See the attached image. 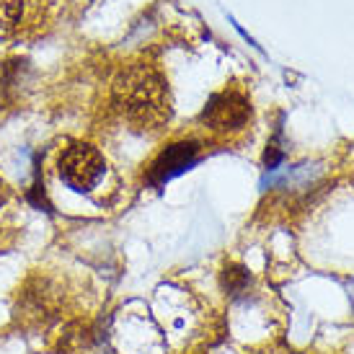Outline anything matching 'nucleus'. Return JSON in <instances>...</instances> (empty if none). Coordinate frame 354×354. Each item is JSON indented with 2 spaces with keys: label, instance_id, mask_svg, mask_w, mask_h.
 I'll return each instance as SVG.
<instances>
[{
  "label": "nucleus",
  "instance_id": "1",
  "mask_svg": "<svg viewBox=\"0 0 354 354\" xmlns=\"http://www.w3.org/2000/svg\"><path fill=\"white\" fill-rule=\"evenodd\" d=\"M111 101L119 117L135 129H158L171 119L168 80L145 62L119 70L111 83Z\"/></svg>",
  "mask_w": 354,
  "mask_h": 354
},
{
  "label": "nucleus",
  "instance_id": "2",
  "mask_svg": "<svg viewBox=\"0 0 354 354\" xmlns=\"http://www.w3.org/2000/svg\"><path fill=\"white\" fill-rule=\"evenodd\" d=\"M106 171V160L88 142H73L59 156V176L75 192H91Z\"/></svg>",
  "mask_w": 354,
  "mask_h": 354
},
{
  "label": "nucleus",
  "instance_id": "3",
  "mask_svg": "<svg viewBox=\"0 0 354 354\" xmlns=\"http://www.w3.org/2000/svg\"><path fill=\"white\" fill-rule=\"evenodd\" d=\"M202 119L212 132H238L251 119V106L246 96H241L236 91H225L209 99L202 111Z\"/></svg>",
  "mask_w": 354,
  "mask_h": 354
},
{
  "label": "nucleus",
  "instance_id": "4",
  "mask_svg": "<svg viewBox=\"0 0 354 354\" xmlns=\"http://www.w3.org/2000/svg\"><path fill=\"white\" fill-rule=\"evenodd\" d=\"M194 158H197V145H194V142L171 145V148H166V153L153 163V181H168L171 176L181 174Z\"/></svg>",
  "mask_w": 354,
  "mask_h": 354
},
{
  "label": "nucleus",
  "instance_id": "5",
  "mask_svg": "<svg viewBox=\"0 0 354 354\" xmlns=\"http://www.w3.org/2000/svg\"><path fill=\"white\" fill-rule=\"evenodd\" d=\"M248 272L243 269V266L238 264H230L225 266V272H223V285H225V290L230 292V295H243L248 290Z\"/></svg>",
  "mask_w": 354,
  "mask_h": 354
},
{
  "label": "nucleus",
  "instance_id": "6",
  "mask_svg": "<svg viewBox=\"0 0 354 354\" xmlns=\"http://www.w3.org/2000/svg\"><path fill=\"white\" fill-rule=\"evenodd\" d=\"M24 10V0H0V37L16 29Z\"/></svg>",
  "mask_w": 354,
  "mask_h": 354
},
{
  "label": "nucleus",
  "instance_id": "7",
  "mask_svg": "<svg viewBox=\"0 0 354 354\" xmlns=\"http://www.w3.org/2000/svg\"><path fill=\"white\" fill-rule=\"evenodd\" d=\"M3 202H6V184L0 181V207H3Z\"/></svg>",
  "mask_w": 354,
  "mask_h": 354
},
{
  "label": "nucleus",
  "instance_id": "8",
  "mask_svg": "<svg viewBox=\"0 0 354 354\" xmlns=\"http://www.w3.org/2000/svg\"><path fill=\"white\" fill-rule=\"evenodd\" d=\"M261 354H285V352H261Z\"/></svg>",
  "mask_w": 354,
  "mask_h": 354
}]
</instances>
